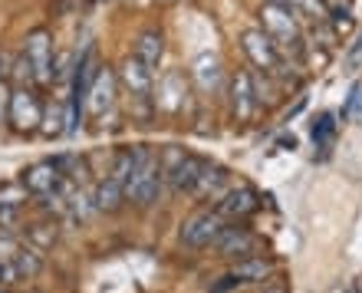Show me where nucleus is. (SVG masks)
I'll return each mask as SVG.
<instances>
[{
  "label": "nucleus",
  "mask_w": 362,
  "mask_h": 293,
  "mask_svg": "<svg viewBox=\"0 0 362 293\" xmlns=\"http://www.w3.org/2000/svg\"><path fill=\"white\" fill-rule=\"evenodd\" d=\"M132 159V175L125 181V201H132L135 208H148L155 205V198L162 195V161L158 151H152L148 145H139Z\"/></svg>",
  "instance_id": "1"
},
{
  "label": "nucleus",
  "mask_w": 362,
  "mask_h": 293,
  "mask_svg": "<svg viewBox=\"0 0 362 293\" xmlns=\"http://www.w3.org/2000/svg\"><path fill=\"white\" fill-rule=\"evenodd\" d=\"M260 30L276 43V50L286 53H300V20L280 4V0H267L260 7Z\"/></svg>",
  "instance_id": "2"
},
{
  "label": "nucleus",
  "mask_w": 362,
  "mask_h": 293,
  "mask_svg": "<svg viewBox=\"0 0 362 293\" xmlns=\"http://www.w3.org/2000/svg\"><path fill=\"white\" fill-rule=\"evenodd\" d=\"M158 161H162V178L168 181V188L172 191H191L194 188V181H198V175L204 171V165L208 161L198 159V155H188L185 149H178V145H172V149L165 151V155H158Z\"/></svg>",
  "instance_id": "3"
},
{
  "label": "nucleus",
  "mask_w": 362,
  "mask_h": 293,
  "mask_svg": "<svg viewBox=\"0 0 362 293\" xmlns=\"http://www.w3.org/2000/svg\"><path fill=\"white\" fill-rule=\"evenodd\" d=\"M23 57L30 59V69H33V86L57 83V47H53V33H49V30H33V33H27Z\"/></svg>",
  "instance_id": "4"
},
{
  "label": "nucleus",
  "mask_w": 362,
  "mask_h": 293,
  "mask_svg": "<svg viewBox=\"0 0 362 293\" xmlns=\"http://www.w3.org/2000/svg\"><path fill=\"white\" fill-rule=\"evenodd\" d=\"M7 119L13 122V129H17L20 135L37 132L40 129V122H43V103L37 99V93H33L30 86H13Z\"/></svg>",
  "instance_id": "5"
},
{
  "label": "nucleus",
  "mask_w": 362,
  "mask_h": 293,
  "mask_svg": "<svg viewBox=\"0 0 362 293\" xmlns=\"http://www.w3.org/2000/svg\"><path fill=\"white\" fill-rule=\"evenodd\" d=\"M228 96H230V113L238 122H250L257 115V105H260V96H257V83L247 69H238L230 76V86H228Z\"/></svg>",
  "instance_id": "6"
},
{
  "label": "nucleus",
  "mask_w": 362,
  "mask_h": 293,
  "mask_svg": "<svg viewBox=\"0 0 362 293\" xmlns=\"http://www.w3.org/2000/svg\"><path fill=\"white\" fill-rule=\"evenodd\" d=\"M240 43H244V53H247V59L257 69H264V73H280V67H284V57H280L276 43L260 27L247 30V33L240 37Z\"/></svg>",
  "instance_id": "7"
},
{
  "label": "nucleus",
  "mask_w": 362,
  "mask_h": 293,
  "mask_svg": "<svg viewBox=\"0 0 362 293\" xmlns=\"http://www.w3.org/2000/svg\"><path fill=\"white\" fill-rule=\"evenodd\" d=\"M224 231V218L218 211H201L191 221H185L181 227V244L185 247H208L218 241V234Z\"/></svg>",
  "instance_id": "8"
},
{
  "label": "nucleus",
  "mask_w": 362,
  "mask_h": 293,
  "mask_svg": "<svg viewBox=\"0 0 362 293\" xmlns=\"http://www.w3.org/2000/svg\"><path fill=\"white\" fill-rule=\"evenodd\" d=\"M221 214V218H247V214H254L257 211V195H254V188H247V185H238V188H230L221 195L218 208H214Z\"/></svg>",
  "instance_id": "9"
},
{
  "label": "nucleus",
  "mask_w": 362,
  "mask_h": 293,
  "mask_svg": "<svg viewBox=\"0 0 362 293\" xmlns=\"http://www.w3.org/2000/svg\"><path fill=\"white\" fill-rule=\"evenodd\" d=\"M63 175L53 161H37V165H30L23 175H20V185L30 191V195H47V191H57Z\"/></svg>",
  "instance_id": "10"
},
{
  "label": "nucleus",
  "mask_w": 362,
  "mask_h": 293,
  "mask_svg": "<svg viewBox=\"0 0 362 293\" xmlns=\"http://www.w3.org/2000/svg\"><path fill=\"white\" fill-rule=\"evenodd\" d=\"M119 79L132 93V99H148V93H152V69L145 67L139 57H125L122 69H119Z\"/></svg>",
  "instance_id": "11"
},
{
  "label": "nucleus",
  "mask_w": 362,
  "mask_h": 293,
  "mask_svg": "<svg viewBox=\"0 0 362 293\" xmlns=\"http://www.w3.org/2000/svg\"><path fill=\"white\" fill-rule=\"evenodd\" d=\"M214 244H218V251L224 257H240V260H244V257H254L257 237L250 234L247 227H238V224H234V227H224Z\"/></svg>",
  "instance_id": "12"
},
{
  "label": "nucleus",
  "mask_w": 362,
  "mask_h": 293,
  "mask_svg": "<svg viewBox=\"0 0 362 293\" xmlns=\"http://www.w3.org/2000/svg\"><path fill=\"white\" fill-rule=\"evenodd\" d=\"M112 99H115V76L112 69H95L93 76V86H89V113L93 115H103L105 109H112Z\"/></svg>",
  "instance_id": "13"
},
{
  "label": "nucleus",
  "mask_w": 362,
  "mask_h": 293,
  "mask_svg": "<svg viewBox=\"0 0 362 293\" xmlns=\"http://www.w3.org/2000/svg\"><path fill=\"white\" fill-rule=\"evenodd\" d=\"M270 274H274V264L264 260V257H244V260H238L234 270H230V277H234L238 284H260V280H267Z\"/></svg>",
  "instance_id": "14"
},
{
  "label": "nucleus",
  "mask_w": 362,
  "mask_h": 293,
  "mask_svg": "<svg viewBox=\"0 0 362 293\" xmlns=\"http://www.w3.org/2000/svg\"><path fill=\"white\" fill-rule=\"evenodd\" d=\"M122 201H125V188L112 178V175H105V178L95 185V195H93L95 211H119Z\"/></svg>",
  "instance_id": "15"
},
{
  "label": "nucleus",
  "mask_w": 362,
  "mask_h": 293,
  "mask_svg": "<svg viewBox=\"0 0 362 293\" xmlns=\"http://www.w3.org/2000/svg\"><path fill=\"white\" fill-rule=\"evenodd\" d=\"M162 53H165V37L158 30H145L142 37H139V43H135V57L155 73V67L162 63Z\"/></svg>",
  "instance_id": "16"
},
{
  "label": "nucleus",
  "mask_w": 362,
  "mask_h": 293,
  "mask_svg": "<svg viewBox=\"0 0 362 293\" xmlns=\"http://www.w3.org/2000/svg\"><path fill=\"white\" fill-rule=\"evenodd\" d=\"M224 178H228V171L221 168V165H204V171L198 175V181H194V195L198 198H214L221 191V185H224Z\"/></svg>",
  "instance_id": "17"
},
{
  "label": "nucleus",
  "mask_w": 362,
  "mask_h": 293,
  "mask_svg": "<svg viewBox=\"0 0 362 293\" xmlns=\"http://www.w3.org/2000/svg\"><path fill=\"white\" fill-rule=\"evenodd\" d=\"M13 264H17L20 270V280L23 277H37L40 270H43V251H37V247H20L17 257H13Z\"/></svg>",
  "instance_id": "18"
},
{
  "label": "nucleus",
  "mask_w": 362,
  "mask_h": 293,
  "mask_svg": "<svg viewBox=\"0 0 362 293\" xmlns=\"http://www.w3.org/2000/svg\"><path fill=\"white\" fill-rule=\"evenodd\" d=\"M280 4H284L296 20H313V23L326 20V7L320 0H280Z\"/></svg>",
  "instance_id": "19"
},
{
  "label": "nucleus",
  "mask_w": 362,
  "mask_h": 293,
  "mask_svg": "<svg viewBox=\"0 0 362 293\" xmlns=\"http://www.w3.org/2000/svg\"><path fill=\"white\" fill-rule=\"evenodd\" d=\"M57 241V224H30L27 227V244L37 247V251H43V247H49Z\"/></svg>",
  "instance_id": "20"
},
{
  "label": "nucleus",
  "mask_w": 362,
  "mask_h": 293,
  "mask_svg": "<svg viewBox=\"0 0 362 293\" xmlns=\"http://www.w3.org/2000/svg\"><path fill=\"white\" fill-rule=\"evenodd\" d=\"M132 159H135V151L132 149H122L119 155H115V161H112V171H109V175H112L122 188H125V181H129V175H132Z\"/></svg>",
  "instance_id": "21"
},
{
  "label": "nucleus",
  "mask_w": 362,
  "mask_h": 293,
  "mask_svg": "<svg viewBox=\"0 0 362 293\" xmlns=\"http://www.w3.org/2000/svg\"><path fill=\"white\" fill-rule=\"evenodd\" d=\"M30 191L20 185V181H13V185H4L0 188V205L4 208H23V201H27Z\"/></svg>",
  "instance_id": "22"
},
{
  "label": "nucleus",
  "mask_w": 362,
  "mask_h": 293,
  "mask_svg": "<svg viewBox=\"0 0 362 293\" xmlns=\"http://www.w3.org/2000/svg\"><path fill=\"white\" fill-rule=\"evenodd\" d=\"M336 115L333 113H323L320 115V122L313 125V142L316 145H329V139H333V132H336V122H333Z\"/></svg>",
  "instance_id": "23"
},
{
  "label": "nucleus",
  "mask_w": 362,
  "mask_h": 293,
  "mask_svg": "<svg viewBox=\"0 0 362 293\" xmlns=\"http://www.w3.org/2000/svg\"><path fill=\"white\" fill-rule=\"evenodd\" d=\"M43 122H47V125H43V132H47V135L66 132V125H63V122H66V115H63V109H59V105H57V109H49V113L43 115Z\"/></svg>",
  "instance_id": "24"
},
{
  "label": "nucleus",
  "mask_w": 362,
  "mask_h": 293,
  "mask_svg": "<svg viewBox=\"0 0 362 293\" xmlns=\"http://www.w3.org/2000/svg\"><path fill=\"white\" fill-rule=\"evenodd\" d=\"M13 79H17V86H33V69H30L27 57H17V63H13Z\"/></svg>",
  "instance_id": "25"
},
{
  "label": "nucleus",
  "mask_w": 362,
  "mask_h": 293,
  "mask_svg": "<svg viewBox=\"0 0 362 293\" xmlns=\"http://www.w3.org/2000/svg\"><path fill=\"white\" fill-rule=\"evenodd\" d=\"M329 23H333L336 37H349V33H353V20H349V13H346V10H336L333 17H329Z\"/></svg>",
  "instance_id": "26"
},
{
  "label": "nucleus",
  "mask_w": 362,
  "mask_h": 293,
  "mask_svg": "<svg viewBox=\"0 0 362 293\" xmlns=\"http://www.w3.org/2000/svg\"><path fill=\"white\" fill-rule=\"evenodd\" d=\"M20 280V270L13 260H0V287H13Z\"/></svg>",
  "instance_id": "27"
},
{
  "label": "nucleus",
  "mask_w": 362,
  "mask_h": 293,
  "mask_svg": "<svg viewBox=\"0 0 362 293\" xmlns=\"http://www.w3.org/2000/svg\"><path fill=\"white\" fill-rule=\"evenodd\" d=\"M10 93H13V86L7 79H0V119H7L10 113Z\"/></svg>",
  "instance_id": "28"
},
{
  "label": "nucleus",
  "mask_w": 362,
  "mask_h": 293,
  "mask_svg": "<svg viewBox=\"0 0 362 293\" xmlns=\"http://www.w3.org/2000/svg\"><path fill=\"white\" fill-rule=\"evenodd\" d=\"M230 287H238V280H234V277H224V284H218V287H214V290H211V293H228Z\"/></svg>",
  "instance_id": "29"
},
{
  "label": "nucleus",
  "mask_w": 362,
  "mask_h": 293,
  "mask_svg": "<svg viewBox=\"0 0 362 293\" xmlns=\"http://www.w3.org/2000/svg\"><path fill=\"white\" fill-rule=\"evenodd\" d=\"M267 293H284V290H267Z\"/></svg>",
  "instance_id": "30"
},
{
  "label": "nucleus",
  "mask_w": 362,
  "mask_h": 293,
  "mask_svg": "<svg viewBox=\"0 0 362 293\" xmlns=\"http://www.w3.org/2000/svg\"><path fill=\"white\" fill-rule=\"evenodd\" d=\"M0 79H4V69H0Z\"/></svg>",
  "instance_id": "31"
},
{
  "label": "nucleus",
  "mask_w": 362,
  "mask_h": 293,
  "mask_svg": "<svg viewBox=\"0 0 362 293\" xmlns=\"http://www.w3.org/2000/svg\"><path fill=\"white\" fill-rule=\"evenodd\" d=\"M0 293H4V290H0Z\"/></svg>",
  "instance_id": "32"
}]
</instances>
